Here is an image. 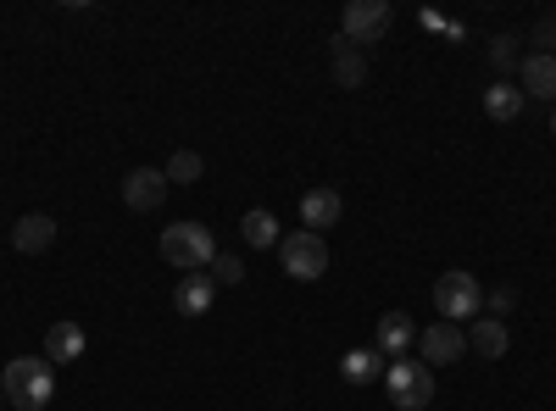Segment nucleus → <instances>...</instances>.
I'll use <instances>...</instances> for the list:
<instances>
[{
  "mask_svg": "<svg viewBox=\"0 0 556 411\" xmlns=\"http://www.w3.org/2000/svg\"><path fill=\"white\" fill-rule=\"evenodd\" d=\"M534 44H540V56H551V44H556V17H540V28H534Z\"/></svg>",
  "mask_w": 556,
  "mask_h": 411,
  "instance_id": "5701e85b",
  "label": "nucleus"
},
{
  "mask_svg": "<svg viewBox=\"0 0 556 411\" xmlns=\"http://www.w3.org/2000/svg\"><path fill=\"white\" fill-rule=\"evenodd\" d=\"M518 89H523V101H545L556 106V56H523L518 62Z\"/></svg>",
  "mask_w": 556,
  "mask_h": 411,
  "instance_id": "1a4fd4ad",
  "label": "nucleus"
},
{
  "mask_svg": "<svg viewBox=\"0 0 556 411\" xmlns=\"http://www.w3.org/2000/svg\"><path fill=\"white\" fill-rule=\"evenodd\" d=\"M417 350H424V368L434 373V368H451V361L468 350V334H462L456 323H434V329L417 334Z\"/></svg>",
  "mask_w": 556,
  "mask_h": 411,
  "instance_id": "6e6552de",
  "label": "nucleus"
},
{
  "mask_svg": "<svg viewBox=\"0 0 556 411\" xmlns=\"http://www.w3.org/2000/svg\"><path fill=\"white\" fill-rule=\"evenodd\" d=\"M506 345H513V334H506L501 317H473V329H468V350L484 356V361H501Z\"/></svg>",
  "mask_w": 556,
  "mask_h": 411,
  "instance_id": "ddd939ff",
  "label": "nucleus"
},
{
  "mask_svg": "<svg viewBox=\"0 0 556 411\" xmlns=\"http://www.w3.org/2000/svg\"><path fill=\"white\" fill-rule=\"evenodd\" d=\"M212 256H217V240H212L206 222H173L167 234H162V261L167 267L201 272V267H212Z\"/></svg>",
  "mask_w": 556,
  "mask_h": 411,
  "instance_id": "7ed1b4c3",
  "label": "nucleus"
},
{
  "mask_svg": "<svg viewBox=\"0 0 556 411\" xmlns=\"http://www.w3.org/2000/svg\"><path fill=\"white\" fill-rule=\"evenodd\" d=\"M0 389L17 411H45L51 406V389H56V368L45 356H17L7 373H0Z\"/></svg>",
  "mask_w": 556,
  "mask_h": 411,
  "instance_id": "f257e3e1",
  "label": "nucleus"
},
{
  "mask_svg": "<svg viewBox=\"0 0 556 411\" xmlns=\"http://www.w3.org/2000/svg\"><path fill=\"white\" fill-rule=\"evenodd\" d=\"M162 172H167V184H195V178L206 172V162H201L195 151H173V162H167Z\"/></svg>",
  "mask_w": 556,
  "mask_h": 411,
  "instance_id": "aec40b11",
  "label": "nucleus"
},
{
  "mask_svg": "<svg viewBox=\"0 0 556 411\" xmlns=\"http://www.w3.org/2000/svg\"><path fill=\"white\" fill-rule=\"evenodd\" d=\"M434 311H440V323H456V329L484 317V290H479L473 272H462V267L440 272L434 279Z\"/></svg>",
  "mask_w": 556,
  "mask_h": 411,
  "instance_id": "f03ea898",
  "label": "nucleus"
},
{
  "mask_svg": "<svg viewBox=\"0 0 556 411\" xmlns=\"http://www.w3.org/2000/svg\"><path fill=\"white\" fill-rule=\"evenodd\" d=\"M384 384H390V400H395L401 411H424V406L434 400V373L424 368V361H412V356L390 361Z\"/></svg>",
  "mask_w": 556,
  "mask_h": 411,
  "instance_id": "423d86ee",
  "label": "nucleus"
},
{
  "mask_svg": "<svg viewBox=\"0 0 556 411\" xmlns=\"http://www.w3.org/2000/svg\"><path fill=\"white\" fill-rule=\"evenodd\" d=\"M0 406H7V389H0Z\"/></svg>",
  "mask_w": 556,
  "mask_h": 411,
  "instance_id": "a878e982",
  "label": "nucleus"
},
{
  "mask_svg": "<svg viewBox=\"0 0 556 411\" xmlns=\"http://www.w3.org/2000/svg\"><path fill=\"white\" fill-rule=\"evenodd\" d=\"M212 279H206V272H184V279H178V290H173V306L184 311V317H206L212 311Z\"/></svg>",
  "mask_w": 556,
  "mask_h": 411,
  "instance_id": "2eb2a0df",
  "label": "nucleus"
},
{
  "mask_svg": "<svg viewBox=\"0 0 556 411\" xmlns=\"http://www.w3.org/2000/svg\"><path fill=\"white\" fill-rule=\"evenodd\" d=\"M362 78H367V56L356 51V44L334 39V84H340V89H356Z\"/></svg>",
  "mask_w": 556,
  "mask_h": 411,
  "instance_id": "6ab92c4d",
  "label": "nucleus"
},
{
  "mask_svg": "<svg viewBox=\"0 0 556 411\" xmlns=\"http://www.w3.org/2000/svg\"><path fill=\"white\" fill-rule=\"evenodd\" d=\"M240 234H245L251 251H273V245H278V217L262 211V206H251V211L240 217Z\"/></svg>",
  "mask_w": 556,
  "mask_h": 411,
  "instance_id": "f3484780",
  "label": "nucleus"
},
{
  "mask_svg": "<svg viewBox=\"0 0 556 411\" xmlns=\"http://www.w3.org/2000/svg\"><path fill=\"white\" fill-rule=\"evenodd\" d=\"M490 62H495V73L506 78V73L518 67V39H513V34H495V39H490Z\"/></svg>",
  "mask_w": 556,
  "mask_h": 411,
  "instance_id": "412c9836",
  "label": "nucleus"
},
{
  "mask_svg": "<svg viewBox=\"0 0 556 411\" xmlns=\"http://www.w3.org/2000/svg\"><path fill=\"white\" fill-rule=\"evenodd\" d=\"M84 329L78 323H51V334H45V361H51V368H67V361H78L84 356Z\"/></svg>",
  "mask_w": 556,
  "mask_h": 411,
  "instance_id": "4468645a",
  "label": "nucleus"
},
{
  "mask_svg": "<svg viewBox=\"0 0 556 411\" xmlns=\"http://www.w3.org/2000/svg\"><path fill=\"white\" fill-rule=\"evenodd\" d=\"M551 133H556V112H551Z\"/></svg>",
  "mask_w": 556,
  "mask_h": 411,
  "instance_id": "393cba45",
  "label": "nucleus"
},
{
  "mask_svg": "<svg viewBox=\"0 0 556 411\" xmlns=\"http://www.w3.org/2000/svg\"><path fill=\"white\" fill-rule=\"evenodd\" d=\"M513 306V290H495V295H484V311H506Z\"/></svg>",
  "mask_w": 556,
  "mask_h": 411,
  "instance_id": "b1692460",
  "label": "nucleus"
},
{
  "mask_svg": "<svg viewBox=\"0 0 556 411\" xmlns=\"http://www.w3.org/2000/svg\"><path fill=\"white\" fill-rule=\"evenodd\" d=\"M278 261H285V272L295 284H317L323 272H329V245H323V234H312V228H295V234L278 240Z\"/></svg>",
  "mask_w": 556,
  "mask_h": 411,
  "instance_id": "20e7f679",
  "label": "nucleus"
},
{
  "mask_svg": "<svg viewBox=\"0 0 556 411\" xmlns=\"http://www.w3.org/2000/svg\"><path fill=\"white\" fill-rule=\"evenodd\" d=\"M56 245V217H45V211H28L12 222V251L17 256H39V251H51Z\"/></svg>",
  "mask_w": 556,
  "mask_h": 411,
  "instance_id": "9d476101",
  "label": "nucleus"
},
{
  "mask_svg": "<svg viewBox=\"0 0 556 411\" xmlns=\"http://www.w3.org/2000/svg\"><path fill=\"white\" fill-rule=\"evenodd\" d=\"M390 23H395L390 0H351L345 17H340V39L362 51V44H379V39L390 34Z\"/></svg>",
  "mask_w": 556,
  "mask_h": 411,
  "instance_id": "39448f33",
  "label": "nucleus"
},
{
  "mask_svg": "<svg viewBox=\"0 0 556 411\" xmlns=\"http://www.w3.org/2000/svg\"><path fill=\"white\" fill-rule=\"evenodd\" d=\"M384 368H390V361H384L379 350H345V361H340L345 384H374V378H379Z\"/></svg>",
  "mask_w": 556,
  "mask_h": 411,
  "instance_id": "a211bd4d",
  "label": "nucleus"
},
{
  "mask_svg": "<svg viewBox=\"0 0 556 411\" xmlns=\"http://www.w3.org/2000/svg\"><path fill=\"white\" fill-rule=\"evenodd\" d=\"M412 345H417L412 317H406V311H384V317H379V334H374V350L390 356V361H401V356H412Z\"/></svg>",
  "mask_w": 556,
  "mask_h": 411,
  "instance_id": "9b49d317",
  "label": "nucleus"
},
{
  "mask_svg": "<svg viewBox=\"0 0 556 411\" xmlns=\"http://www.w3.org/2000/svg\"><path fill=\"white\" fill-rule=\"evenodd\" d=\"M340 211H345V201L334 190H306L301 195V222L312 228V234H329V228L340 222Z\"/></svg>",
  "mask_w": 556,
  "mask_h": 411,
  "instance_id": "f8f14e48",
  "label": "nucleus"
},
{
  "mask_svg": "<svg viewBox=\"0 0 556 411\" xmlns=\"http://www.w3.org/2000/svg\"><path fill=\"white\" fill-rule=\"evenodd\" d=\"M523 106H529V101H523V89H518V84H506V78L484 89V112H490L495 123H518Z\"/></svg>",
  "mask_w": 556,
  "mask_h": 411,
  "instance_id": "dca6fc26",
  "label": "nucleus"
},
{
  "mask_svg": "<svg viewBox=\"0 0 556 411\" xmlns=\"http://www.w3.org/2000/svg\"><path fill=\"white\" fill-rule=\"evenodd\" d=\"M167 201V172L162 167H134L123 178V206L128 211H156Z\"/></svg>",
  "mask_w": 556,
  "mask_h": 411,
  "instance_id": "0eeeda50",
  "label": "nucleus"
},
{
  "mask_svg": "<svg viewBox=\"0 0 556 411\" xmlns=\"http://www.w3.org/2000/svg\"><path fill=\"white\" fill-rule=\"evenodd\" d=\"M206 279H212V290H217V284H240V279H245V267H240L235 256H223V251H217L212 267H206Z\"/></svg>",
  "mask_w": 556,
  "mask_h": 411,
  "instance_id": "4be33fe9",
  "label": "nucleus"
}]
</instances>
